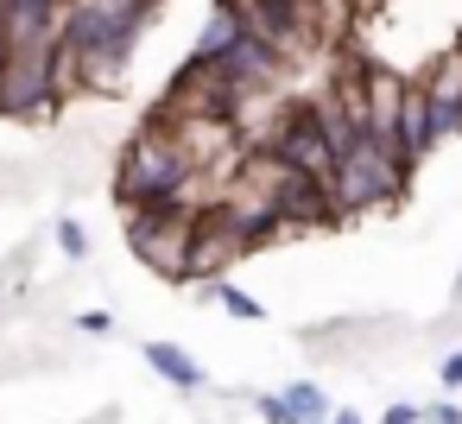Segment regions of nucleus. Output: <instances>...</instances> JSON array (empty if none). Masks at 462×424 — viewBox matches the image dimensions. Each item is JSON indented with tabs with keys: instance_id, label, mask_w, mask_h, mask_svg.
I'll list each match as a JSON object with an SVG mask.
<instances>
[{
	"instance_id": "nucleus-5",
	"label": "nucleus",
	"mask_w": 462,
	"mask_h": 424,
	"mask_svg": "<svg viewBox=\"0 0 462 424\" xmlns=\"http://www.w3.org/2000/svg\"><path fill=\"white\" fill-rule=\"evenodd\" d=\"M70 96L58 45H7L0 70V121H51L58 102Z\"/></svg>"
},
{
	"instance_id": "nucleus-20",
	"label": "nucleus",
	"mask_w": 462,
	"mask_h": 424,
	"mask_svg": "<svg viewBox=\"0 0 462 424\" xmlns=\"http://www.w3.org/2000/svg\"><path fill=\"white\" fill-rule=\"evenodd\" d=\"M424 418H430V424H462V405L443 399V405H424Z\"/></svg>"
},
{
	"instance_id": "nucleus-17",
	"label": "nucleus",
	"mask_w": 462,
	"mask_h": 424,
	"mask_svg": "<svg viewBox=\"0 0 462 424\" xmlns=\"http://www.w3.org/2000/svg\"><path fill=\"white\" fill-rule=\"evenodd\" d=\"M437 380H443V386H449V392H456V386H462V348H449V355H443V361H437Z\"/></svg>"
},
{
	"instance_id": "nucleus-2",
	"label": "nucleus",
	"mask_w": 462,
	"mask_h": 424,
	"mask_svg": "<svg viewBox=\"0 0 462 424\" xmlns=\"http://www.w3.org/2000/svg\"><path fill=\"white\" fill-rule=\"evenodd\" d=\"M197 178H203V152H197L171 121L152 115V121L121 146V159H115V203H121V209H146V203H197V197H190Z\"/></svg>"
},
{
	"instance_id": "nucleus-25",
	"label": "nucleus",
	"mask_w": 462,
	"mask_h": 424,
	"mask_svg": "<svg viewBox=\"0 0 462 424\" xmlns=\"http://www.w3.org/2000/svg\"><path fill=\"white\" fill-rule=\"evenodd\" d=\"M152 7H159V0H152Z\"/></svg>"
},
{
	"instance_id": "nucleus-1",
	"label": "nucleus",
	"mask_w": 462,
	"mask_h": 424,
	"mask_svg": "<svg viewBox=\"0 0 462 424\" xmlns=\"http://www.w3.org/2000/svg\"><path fill=\"white\" fill-rule=\"evenodd\" d=\"M146 20H152V0H64V26H58L64 83L121 89Z\"/></svg>"
},
{
	"instance_id": "nucleus-8",
	"label": "nucleus",
	"mask_w": 462,
	"mask_h": 424,
	"mask_svg": "<svg viewBox=\"0 0 462 424\" xmlns=\"http://www.w3.org/2000/svg\"><path fill=\"white\" fill-rule=\"evenodd\" d=\"M260 152L279 159V165H291V171H310V178H329V171H336V140H329L317 102L279 108L273 127H266V140H260Z\"/></svg>"
},
{
	"instance_id": "nucleus-3",
	"label": "nucleus",
	"mask_w": 462,
	"mask_h": 424,
	"mask_svg": "<svg viewBox=\"0 0 462 424\" xmlns=\"http://www.w3.org/2000/svg\"><path fill=\"white\" fill-rule=\"evenodd\" d=\"M405 178H411V165L399 159V146H386V140L367 134V127H355L348 152H342L336 171H329V197H336L342 216H361V209L399 203V197H405Z\"/></svg>"
},
{
	"instance_id": "nucleus-23",
	"label": "nucleus",
	"mask_w": 462,
	"mask_h": 424,
	"mask_svg": "<svg viewBox=\"0 0 462 424\" xmlns=\"http://www.w3.org/2000/svg\"><path fill=\"white\" fill-rule=\"evenodd\" d=\"M456 298H462V272H456Z\"/></svg>"
},
{
	"instance_id": "nucleus-13",
	"label": "nucleus",
	"mask_w": 462,
	"mask_h": 424,
	"mask_svg": "<svg viewBox=\"0 0 462 424\" xmlns=\"http://www.w3.org/2000/svg\"><path fill=\"white\" fill-rule=\"evenodd\" d=\"M203 298H216L228 317H241V323H260L266 317V304L254 298V291H241V285H228V279H216V285H203Z\"/></svg>"
},
{
	"instance_id": "nucleus-15",
	"label": "nucleus",
	"mask_w": 462,
	"mask_h": 424,
	"mask_svg": "<svg viewBox=\"0 0 462 424\" xmlns=\"http://www.w3.org/2000/svg\"><path fill=\"white\" fill-rule=\"evenodd\" d=\"M58 253H64V260H89V228L64 216V222H58Z\"/></svg>"
},
{
	"instance_id": "nucleus-4",
	"label": "nucleus",
	"mask_w": 462,
	"mask_h": 424,
	"mask_svg": "<svg viewBox=\"0 0 462 424\" xmlns=\"http://www.w3.org/2000/svg\"><path fill=\"white\" fill-rule=\"evenodd\" d=\"M241 108H247V89L209 58H190L159 96V121L171 127H235Z\"/></svg>"
},
{
	"instance_id": "nucleus-19",
	"label": "nucleus",
	"mask_w": 462,
	"mask_h": 424,
	"mask_svg": "<svg viewBox=\"0 0 462 424\" xmlns=\"http://www.w3.org/2000/svg\"><path fill=\"white\" fill-rule=\"evenodd\" d=\"M386 424H424V405L399 399V405H386Z\"/></svg>"
},
{
	"instance_id": "nucleus-21",
	"label": "nucleus",
	"mask_w": 462,
	"mask_h": 424,
	"mask_svg": "<svg viewBox=\"0 0 462 424\" xmlns=\"http://www.w3.org/2000/svg\"><path fill=\"white\" fill-rule=\"evenodd\" d=\"M329 424H361V418L355 411H329Z\"/></svg>"
},
{
	"instance_id": "nucleus-12",
	"label": "nucleus",
	"mask_w": 462,
	"mask_h": 424,
	"mask_svg": "<svg viewBox=\"0 0 462 424\" xmlns=\"http://www.w3.org/2000/svg\"><path fill=\"white\" fill-rule=\"evenodd\" d=\"M235 39H241V14L228 7V0H216L209 20H203V32H197V45H190V58H222Z\"/></svg>"
},
{
	"instance_id": "nucleus-24",
	"label": "nucleus",
	"mask_w": 462,
	"mask_h": 424,
	"mask_svg": "<svg viewBox=\"0 0 462 424\" xmlns=\"http://www.w3.org/2000/svg\"><path fill=\"white\" fill-rule=\"evenodd\" d=\"M304 424H329V418H304Z\"/></svg>"
},
{
	"instance_id": "nucleus-10",
	"label": "nucleus",
	"mask_w": 462,
	"mask_h": 424,
	"mask_svg": "<svg viewBox=\"0 0 462 424\" xmlns=\"http://www.w3.org/2000/svg\"><path fill=\"white\" fill-rule=\"evenodd\" d=\"M209 64H222L247 96H273V89L285 83V70H291V58H279V51H273L266 39H254L247 26H241V39H235L222 58H209Z\"/></svg>"
},
{
	"instance_id": "nucleus-9",
	"label": "nucleus",
	"mask_w": 462,
	"mask_h": 424,
	"mask_svg": "<svg viewBox=\"0 0 462 424\" xmlns=\"http://www.w3.org/2000/svg\"><path fill=\"white\" fill-rule=\"evenodd\" d=\"M247 253H254V247L203 203V209H197V228H190V279H184V285H216V279H228V266L247 260Z\"/></svg>"
},
{
	"instance_id": "nucleus-14",
	"label": "nucleus",
	"mask_w": 462,
	"mask_h": 424,
	"mask_svg": "<svg viewBox=\"0 0 462 424\" xmlns=\"http://www.w3.org/2000/svg\"><path fill=\"white\" fill-rule=\"evenodd\" d=\"M285 392V405H291V418L304 424V418H329V392L317 386V380H291V386H279Z\"/></svg>"
},
{
	"instance_id": "nucleus-26",
	"label": "nucleus",
	"mask_w": 462,
	"mask_h": 424,
	"mask_svg": "<svg viewBox=\"0 0 462 424\" xmlns=\"http://www.w3.org/2000/svg\"><path fill=\"white\" fill-rule=\"evenodd\" d=\"M456 96H462V89H456Z\"/></svg>"
},
{
	"instance_id": "nucleus-18",
	"label": "nucleus",
	"mask_w": 462,
	"mask_h": 424,
	"mask_svg": "<svg viewBox=\"0 0 462 424\" xmlns=\"http://www.w3.org/2000/svg\"><path fill=\"white\" fill-rule=\"evenodd\" d=\"M77 329H89V336H115V317H108V310H83Z\"/></svg>"
},
{
	"instance_id": "nucleus-7",
	"label": "nucleus",
	"mask_w": 462,
	"mask_h": 424,
	"mask_svg": "<svg viewBox=\"0 0 462 424\" xmlns=\"http://www.w3.org/2000/svg\"><path fill=\"white\" fill-rule=\"evenodd\" d=\"M203 203H146L127 209V247L134 260H146L159 279H190V228H197Z\"/></svg>"
},
{
	"instance_id": "nucleus-6",
	"label": "nucleus",
	"mask_w": 462,
	"mask_h": 424,
	"mask_svg": "<svg viewBox=\"0 0 462 424\" xmlns=\"http://www.w3.org/2000/svg\"><path fill=\"white\" fill-rule=\"evenodd\" d=\"M241 178H247L254 190H266V203L285 216L291 235H310V228L342 222V209H336V197H329V178L291 171V165H279V159H266V152H247V159H241Z\"/></svg>"
},
{
	"instance_id": "nucleus-11",
	"label": "nucleus",
	"mask_w": 462,
	"mask_h": 424,
	"mask_svg": "<svg viewBox=\"0 0 462 424\" xmlns=\"http://www.w3.org/2000/svg\"><path fill=\"white\" fill-rule=\"evenodd\" d=\"M146 367H152L165 386H178V392H197V386H209L203 361H197L184 342H165V336H152V342H146Z\"/></svg>"
},
{
	"instance_id": "nucleus-16",
	"label": "nucleus",
	"mask_w": 462,
	"mask_h": 424,
	"mask_svg": "<svg viewBox=\"0 0 462 424\" xmlns=\"http://www.w3.org/2000/svg\"><path fill=\"white\" fill-rule=\"evenodd\" d=\"M254 411H260L266 424H298L291 405H285V392H254Z\"/></svg>"
},
{
	"instance_id": "nucleus-22",
	"label": "nucleus",
	"mask_w": 462,
	"mask_h": 424,
	"mask_svg": "<svg viewBox=\"0 0 462 424\" xmlns=\"http://www.w3.org/2000/svg\"><path fill=\"white\" fill-rule=\"evenodd\" d=\"M0 70H7V32H0Z\"/></svg>"
}]
</instances>
